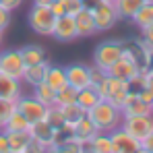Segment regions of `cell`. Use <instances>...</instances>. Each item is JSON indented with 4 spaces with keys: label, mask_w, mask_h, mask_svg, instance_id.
I'll list each match as a JSON object with an SVG mask.
<instances>
[{
    "label": "cell",
    "mask_w": 153,
    "mask_h": 153,
    "mask_svg": "<svg viewBox=\"0 0 153 153\" xmlns=\"http://www.w3.org/2000/svg\"><path fill=\"white\" fill-rule=\"evenodd\" d=\"M87 116L95 124V128L102 132H112V130L120 128V124H122V112L116 105H112L108 100H100L87 112Z\"/></svg>",
    "instance_id": "obj_1"
},
{
    "label": "cell",
    "mask_w": 153,
    "mask_h": 153,
    "mask_svg": "<svg viewBox=\"0 0 153 153\" xmlns=\"http://www.w3.org/2000/svg\"><path fill=\"white\" fill-rule=\"evenodd\" d=\"M91 13H93V21H95L97 31H110V29H114V25L120 21L114 4H108V2L95 0V4L91 6Z\"/></svg>",
    "instance_id": "obj_6"
},
{
    "label": "cell",
    "mask_w": 153,
    "mask_h": 153,
    "mask_svg": "<svg viewBox=\"0 0 153 153\" xmlns=\"http://www.w3.org/2000/svg\"><path fill=\"white\" fill-rule=\"evenodd\" d=\"M0 46H2V31H0Z\"/></svg>",
    "instance_id": "obj_45"
},
{
    "label": "cell",
    "mask_w": 153,
    "mask_h": 153,
    "mask_svg": "<svg viewBox=\"0 0 153 153\" xmlns=\"http://www.w3.org/2000/svg\"><path fill=\"white\" fill-rule=\"evenodd\" d=\"M66 73V83L75 89H83L87 85H91V79H89V66L87 64H81V62H75V64H68L64 68Z\"/></svg>",
    "instance_id": "obj_12"
},
{
    "label": "cell",
    "mask_w": 153,
    "mask_h": 153,
    "mask_svg": "<svg viewBox=\"0 0 153 153\" xmlns=\"http://www.w3.org/2000/svg\"><path fill=\"white\" fill-rule=\"evenodd\" d=\"M44 81L50 85L54 91H60L62 87L68 85V83H66V73H64V68H62V66H54V64L48 66V71H46V79H44Z\"/></svg>",
    "instance_id": "obj_21"
},
{
    "label": "cell",
    "mask_w": 153,
    "mask_h": 153,
    "mask_svg": "<svg viewBox=\"0 0 153 153\" xmlns=\"http://www.w3.org/2000/svg\"><path fill=\"white\" fill-rule=\"evenodd\" d=\"M110 139H112V153H134L141 147V141H137L134 137H130L124 128L112 130Z\"/></svg>",
    "instance_id": "obj_10"
},
{
    "label": "cell",
    "mask_w": 153,
    "mask_h": 153,
    "mask_svg": "<svg viewBox=\"0 0 153 153\" xmlns=\"http://www.w3.org/2000/svg\"><path fill=\"white\" fill-rule=\"evenodd\" d=\"M33 97L37 100V102H42L46 108H50V105H56V91L52 89L50 85L46 83V81H42V83H37V85H33Z\"/></svg>",
    "instance_id": "obj_22"
},
{
    "label": "cell",
    "mask_w": 153,
    "mask_h": 153,
    "mask_svg": "<svg viewBox=\"0 0 153 153\" xmlns=\"http://www.w3.org/2000/svg\"><path fill=\"white\" fill-rule=\"evenodd\" d=\"M21 4H23V0H0V6H4V8L10 10V13H15Z\"/></svg>",
    "instance_id": "obj_37"
},
{
    "label": "cell",
    "mask_w": 153,
    "mask_h": 153,
    "mask_svg": "<svg viewBox=\"0 0 153 153\" xmlns=\"http://www.w3.org/2000/svg\"><path fill=\"white\" fill-rule=\"evenodd\" d=\"M151 114H153V103H151Z\"/></svg>",
    "instance_id": "obj_47"
},
{
    "label": "cell",
    "mask_w": 153,
    "mask_h": 153,
    "mask_svg": "<svg viewBox=\"0 0 153 153\" xmlns=\"http://www.w3.org/2000/svg\"><path fill=\"white\" fill-rule=\"evenodd\" d=\"M85 147L93 149L95 153H112V139H110V132H102L97 130L89 143H85Z\"/></svg>",
    "instance_id": "obj_23"
},
{
    "label": "cell",
    "mask_w": 153,
    "mask_h": 153,
    "mask_svg": "<svg viewBox=\"0 0 153 153\" xmlns=\"http://www.w3.org/2000/svg\"><path fill=\"white\" fill-rule=\"evenodd\" d=\"M143 2H153V0H143Z\"/></svg>",
    "instance_id": "obj_46"
},
{
    "label": "cell",
    "mask_w": 153,
    "mask_h": 153,
    "mask_svg": "<svg viewBox=\"0 0 153 153\" xmlns=\"http://www.w3.org/2000/svg\"><path fill=\"white\" fill-rule=\"evenodd\" d=\"M100 100H102V97H100L95 85H87V87H83V89L76 91V103H79L85 112H89V110L100 102Z\"/></svg>",
    "instance_id": "obj_20"
},
{
    "label": "cell",
    "mask_w": 153,
    "mask_h": 153,
    "mask_svg": "<svg viewBox=\"0 0 153 153\" xmlns=\"http://www.w3.org/2000/svg\"><path fill=\"white\" fill-rule=\"evenodd\" d=\"M29 126H31V124L27 122V118L15 110V112H13V116L8 118V122L4 124V128H2V130H6V132H10V130H27Z\"/></svg>",
    "instance_id": "obj_27"
},
{
    "label": "cell",
    "mask_w": 153,
    "mask_h": 153,
    "mask_svg": "<svg viewBox=\"0 0 153 153\" xmlns=\"http://www.w3.org/2000/svg\"><path fill=\"white\" fill-rule=\"evenodd\" d=\"M44 153H60V149H58V145H52V147H46Z\"/></svg>",
    "instance_id": "obj_41"
},
{
    "label": "cell",
    "mask_w": 153,
    "mask_h": 153,
    "mask_svg": "<svg viewBox=\"0 0 153 153\" xmlns=\"http://www.w3.org/2000/svg\"><path fill=\"white\" fill-rule=\"evenodd\" d=\"M100 2H108V4H114L116 0H100Z\"/></svg>",
    "instance_id": "obj_44"
},
{
    "label": "cell",
    "mask_w": 153,
    "mask_h": 153,
    "mask_svg": "<svg viewBox=\"0 0 153 153\" xmlns=\"http://www.w3.org/2000/svg\"><path fill=\"white\" fill-rule=\"evenodd\" d=\"M21 95H23L21 81L10 79L6 75H0V97L2 100H19Z\"/></svg>",
    "instance_id": "obj_17"
},
{
    "label": "cell",
    "mask_w": 153,
    "mask_h": 153,
    "mask_svg": "<svg viewBox=\"0 0 153 153\" xmlns=\"http://www.w3.org/2000/svg\"><path fill=\"white\" fill-rule=\"evenodd\" d=\"M141 39L147 44V48H151V50H153V23H151V25H147L145 29H141Z\"/></svg>",
    "instance_id": "obj_35"
},
{
    "label": "cell",
    "mask_w": 153,
    "mask_h": 153,
    "mask_svg": "<svg viewBox=\"0 0 153 153\" xmlns=\"http://www.w3.org/2000/svg\"><path fill=\"white\" fill-rule=\"evenodd\" d=\"M137 93H139V97H141L145 103H149V105L153 103V89H149V87H141Z\"/></svg>",
    "instance_id": "obj_36"
},
{
    "label": "cell",
    "mask_w": 153,
    "mask_h": 153,
    "mask_svg": "<svg viewBox=\"0 0 153 153\" xmlns=\"http://www.w3.org/2000/svg\"><path fill=\"white\" fill-rule=\"evenodd\" d=\"M10 21H13V13L6 10L4 6H0V31H2V33L6 31V27L10 25Z\"/></svg>",
    "instance_id": "obj_34"
},
{
    "label": "cell",
    "mask_w": 153,
    "mask_h": 153,
    "mask_svg": "<svg viewBox=\"0 0 153 153\" xmlns=\"http://www.w3.org/2000/svg\"><path fill=\"white\" fill-rule=\"evenodd\" d=\"M29 27L39 33V35H50L52 37V31H54V23H56V15L52 13L50 6H37L33 4V8L29 10Z\"/></svg>",
    "instance_id": "obj_3"
},
{
    "label": "cell",
    "mask_w": 153,
    "mask_h": 153,
    "mask_svg": "<svg viewBox=\"0 0 153 153\" xmlns=\"http://www.w3.org/2000/svg\"><path fill=\"white\" fill-rule=\"evenodd\" d=\"M122 116H137V114H151V105L145 103L137 91H128V97L122 105Z\"/></svg>",
    "instance_id": "obj_14"
},
{
    "label": "cell",
    "mask_w": 153,
    "mask_h": 153,
    "mask_svg": "<svg viewBox=\"0 0 153 153\" xmlns=\"http://www.w3.org/2000/svg\"><path fill=\"white\" fill-rule=\"evenodd\" d=\"M10 153H15V151H10Z\"/></svg>",
    "instance_id": "obj_49"
},
{
    "label": "cell",
    "mask_w": 153,
    "mask_h": 153,
    "mask_svg": "<svg viewBox=\"0 0 153 153\" xmlns=\"http://www.w3.org/2000/svg\"><path fill=\"white\" fill-rule=\"evenodd\" d=\"M122 50H124V42H120V39H105L102 44H97V48L93 52V64L108 73V68L122 56Z\"/></svg>",
    "instance_id": "obj_2"
},
{
    "label": "cell",
    "mask_w": 153,
    "mask_h": 153,
    "mask_svg": "<svg viewBox=\"0 0 153 153\" xmlns=\"http://www.w3.org/2000/svg\"><path fill=\"white\" fill-rule=\"evenodd\" d=\"M60 4L64 6V13L66 15H71V17H75L76 13L87 4V2H83V0H60Z\"/></svg>",
    "instance_id": "obj_32"
},
{
    "label": "cell",
    "mask_w": 153,
    "mask_h": 153,
    "mask_svg": "<svg viewBox=\"0 0 153 153\" xmlns=\"http://www.w3.org/2000/svg\"><path fill=\"white\" fill-rule=\"evenodd\" d=\"M29 132L33 137V141L42 147H52L56 143V128H52L46 120H39L35 124L29 126Z\"/></svg>",
    "instance_id": "obj_13"
},
{
    "label": "cell",
    "mask_w": 153,
    "mask_h": 153,
    "mask_svg": "<svg viewBox=\"0 0 153 153\" xmlns=\"http://www.w3.org/2000/svg\"><path fill=\"white\" fill-rule=\"evenodd\" d=\"M75 25H76V35L79 37H91V35L97 33V27H95L93 13H91V6L89 4H85L75 15Z\"/></svg>",
    "instance_id": "obj_11"
},
{
    "label": "cell",
    "mask_w": 153,
    "mask_h": 153,
    "mask_svg": "<svg viewBox=\"0 0 153 153\" xmlns=\"http://www.w3.org/2000/svg\"><path fill=\"white\" fill-rule=\"evenodd\" d=\"M52 128H60L64 124V116H62V112H60V108L58 105H50L48 110H46V118H44Z\"/></svg>",
    "instance_id": "obj_30"
},
{
    "label": "cell",
    "mask_w": 153,
    "mask_h": 153,
    "mask_svg": "<svg viewBox=\"0 0 153 153\" xmlns=\"http://www.w3.org/2000/svg\"><path fill=\"white\" fill-rule=\"evenodd\" d=\"M83 2H89V0H83Z\"/></svg>",
    "instance_id": "obj_48"
},
{
    "label": "cell",
    "mask_w": 153,
    "mask_h": 153,
    "mask_svg": "<svg viewBox=\"0 0 153 153\" xmlns=\"http://www.w3.org/2000/svg\"><path fill=\"white\" fill-rule=\"evenodd\" d=\"M19 52H21V58H23L25 66H29V64H39V62H46L48 60V54L44 50V46H39V44L23 46V48H19Z\"/></svg>",
    "instance_id": "obj_16"
},
{
    "label": "cell",
    "mask_w": 153,
    "mask_h": 153,
    "mask_svg": "<svg viewBox=\"0 0 153 153\" xmlns=\"http://www.w3.org/2000/svg\"><path fill=\"white\" fill-rule=\"evenodd\" d=\"M60 108V112H62V116H64V122L66 124H75V122H79L87 112L79 105V103H68V105H58Z\"/></svg>",
    "instance_id": "obj_26"
},
{
    "label": "cell",
    "mask_w": 153,
    "mask_h": 153,
    "mask_svg": "<svg viewBox=\"0 0 153 153\" xmlns=\"http://www.w3.org/2000/svg\"><path fill=\"white\" fill-rule=\"evenodd\" d=\"M46 110H48V108L42 102H37L33 95H21V97L17 100V112L25 116L29 124H35V122H39V120H44V118H46Z\"/></svg>",
    "instance_id": "obj_7"
},
{
    "label": "cell",
    "mask_w": 153,
    "mask_h": 153,
    "mask_svg": "<svg viewBox=\"0 0 153 153\" xmlns=\"http://www.w3.org/2000/svg\"><path fill=\"white\" fill-rule=\"evenodd\" d=\"M105 75H108V73L102 71V68H97L95 64H91V66H89V79H91V85H100Z\"/></svg>",
    "instance_id": "obj_33"
},
{
    "label": "cell",
    "mask_w": 153,
    "mask_h": 153,
    "mask_svg": "<svg viewBox=\"0 0 153 153\" xmlns=\"http://www.w3.org/2000/svg\"><path fill=\"white\" fill-rule=\"evenodd\" d=\"M95 132H97V128H95V124L89 120V116H87V114H85L79 122L73 124V137H75L76 141H81L83 145H85V143H89V141H91V137H93Z\"/></svg>",
    "instance_id": "obj_15"
},
{
    "label": "cell",
    "mask_w": 153,
    "mask_h": 153,
    "mask_svg": "<svg viewBox=\"0 0 153 153\" xmlns=\"http://www.w3.org/2000/svg\"><path fill=\"white\" fill-rule=\"evenodd\" d=\"M52 37L56 42H62V44H68V42H75L76 37V25H75V17L71 15H62V17H56V23H54V31H52Z\"/></svg>",
    "instance_id": "obj_8"
},
{
    "label": "cell",
    "mask_w": 153,
    "mask_h": 153,
    "mask_svg": "<svg viewBox=\"0 0 153 153\" xmlns=\"http://www.w3.org/2000/svg\"><path fill=\"white\" fill-rule=\"evenodd\" d=\"M58 149H60V153H83L85 145H83L81 141H76L75 137H71V139L62 141V143L58 145Z\"/></svg>",
    "instance_id": "obj_31"
},
{
    "label": "cell",
    "mask_w": 153,
    "mask_h": 153,
    "mask_svg": "<svg viewBox=\"0 0 153 153\" xmlns=\"http://www.w3.org/2000/svg\"><path fill=\"white\" fill-rule=\"evenodd\" d=\"M108 75L114 76V79H120V81H132L137 75H141V68L137 66L134 60H130L128 56H120L110 68H108Z\"/></svg>",
    "instance_id": "obj_9"
},
{
    "label": "cell",
    "mask_w": 153,
    "mask_h": 153,
    "mask_svg": "<svg viewBox=\"0 0 153 153\" xmlns=\"http://www.w3.org/2000/svg\"><path fill=\"white\" fill-rule=\"evenodd\" d=\"M48 66H50V62L46 60V62H39V64H29L25 66V73H23V79L21 81H25L27 85H37V83H42L44 79H46V71H48Z\"/></svg>",
    "instance_id": "obj_19"
},
{
    "label": "cell",
    "mask_w": 153,
    "mask_h": 153,
    "mask_svg": "<svg viewBox=\"0 0 153 153\" xmlns=\"http://www.w3.org/2000/svg\"><path fill=\"white\" fill-rule=\"evenodd\" d=\"M76 91L75 87H71V85H66V87H62L60 91H56V105H68V103H75L76 102Z\"/></svg>",
    "instance_id": "obj_28"
},
{
    "label": "cell",
    "mask_w": 153,
    "mask_h": 153,
    "mask_svg": "<svg viewBox=\"0 0 153 153\" xmlns=\"http://www.w3.org/2000/svg\"><path fill=\"white\" fill-rule=\"evenodd\" d=\"M134 153H151V151H147L145 147H139V149H137V151H134Z\"/></svg>",
    "instance_id": "obj_42"
},
{
    "label": "cell",
    "mask_w": 153,
    "mask_h": 153,
    "mask_svg": "<svg viewBox=\"0 0 153 153\" xmlns=\"http://www.w3.org/2000/svg\"><path fill=\"white\" fill-rule=\"evenodd\" d=\"M83 153H95V151H93V149H89V147H85V149H83Z\"/></svg>",
    "instance_id": "obj_43"
},
{
    "label": "cell",
    "mask_w": 153,
    "mask_h": 153,
    "mask_svg": "<svg viewBox=\"0 0 153 153\" xmlns=\"http://www.w3.org/2000/svg\"><path fill=\"white\" fill-rule=\"evenodd\" d=\"M143 0H116L114 8L118 13V19H132V15L141 8Z\"/></svg>",
    "instance_id": "obj_25"
},
{
    "label": "cell",
    "mask_w": 153,
    "mask_h": 153,
    "mask_svg": "<svg viewBox=\"0 0 153 153\" xmlns=\"http://www.w3.org/2000/svg\"><path fill=\"white\" fill-rule=\"evenodd\" d=\"M52 2L54 0H33V4H37V6H52Z\"/></svg>",
    "instance_id": "obj_40"
},
{
    "label": "cell",
    "mask_w": 153,
    "mask_h": 153,
    "mask_svg": "<svg viewBox=\"0 0 153 153\" xmlns=\"http://www.w3.org/2000/svg\"><path fill=\"white\" fill-rule=\"evenodd\" d=\"M130 21L139 27V29H145L147 25H151L153 23V2H143L141 8L132 15Z\"/></svg>",
    "instance_id": "obj_24"
},
{
    "label": "cell",
    "mask_w": 153,
    "mask_h": 153,
    "mask_svg": "<svg viewBox=\"0 0 153 153\" xmlns=\"http://www.w3.org/2000/svg\"><path fill=\"white\" fill-rule=\"evenodd\" d=\"M6 137H8V143H10V151L15 153H23L33 143V137H31L29 128L27 130H10V132H6Z\"/></svg>",
    "instance_id": "obj_18"
},
{
    "label": "cell",
    "mask_w": 153,
    "mask_h": 153,
    "mask_svg": "<svg viewBox=\"0 0 153 153\" xmlns=\"http://www.w3.org/2000/svg\"><path fill=\"white\" fill-rule=\"evenodd\" d=\"M25 73V62L21 58L19 50H4L0 52V75H6L10 79L21 81Z\"/></svg>",
    "instance_id": "obj_5"
},
{
    "label": "cell",
    "mask_w": 153,
    "mask_h": 153,
    "mask_svg": "<svg viewBox=\"0 0 153 153\" xmlns=\"http://www.w3.org/2000/svg\"><path fill=\"white\" fill-rule=\"evenodd\" d=\"M0 153H10V143H8L6 130H0Z\"/></svg>",
    "instance_id": "obj_38"
},
{
    "label": "cell",
    "mask_w": 153,
    "mask_h": 153,
    "mask_svg": "<svg viewBox=\"0 0 153 153\" xmlns=\"http://www.w3.org/2000/svg\"><path fill=\"white\" fill-rule=\"evenodd\" d=\"M141 147H145L147 151H151V153H153V132H151V134H147V137L141 141Z\"/></svg>",
    "instance_id": "obj_39"
},
{
    "label": "cell",
    "mask_w": 153,
    "mask_h": 153,
    "mask_svg": "<svg viewBox=\"0 0 153 153\" xmlns=\"http://www.w3.org/2000/svg\"><path fill=\"white\" fill-rule=\"evenodd\" d=\"M17 110V100H2L0 97V130L8 122V118L13 116V112Z\"/></svg>",
    "instance_id": "obj_29"
},
{
    "label": "cell",
    "mask_w": 153,
    "mask_h": 153,
    "mask_svg": "<svg viewBox=\"0 0 153 153\" xmlns=\"http://www.w3.org/2000/svg\"><path fill=\"white\" fill-rule=\"evenodd\" d=\"M130 137H134L137 141H143L147 134L153 132V114H137V116H122V124Z\"/></svg>",
    "instance_id": "obj_4"
}]
</instances>
